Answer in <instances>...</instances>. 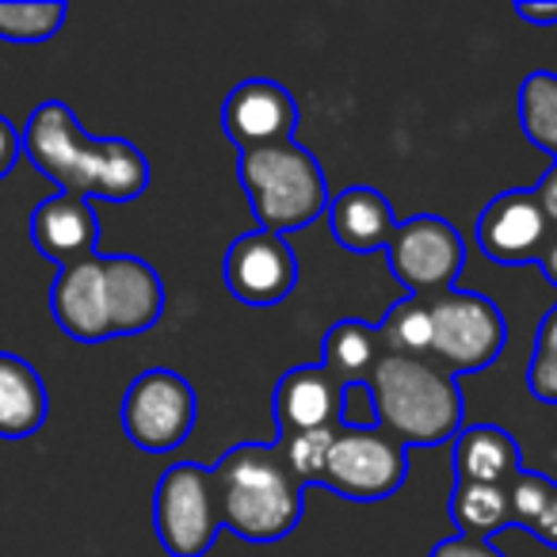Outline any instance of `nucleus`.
Segmentation results:
<instances>
[{
	"label": "nucleus",
	"instance_id": "obj_4",
	"mask_svg": "<svg viewBox=\"0 0 557 557\" xmlns=\"http://www.w3.org/2000/svg\"><path fill=\"white\" fill-rule=\"evenodd\" d=\"M367 389L374 401V424L401 447H435L462 432V389L435 359L382 351Z\"/></svg>",
	"mask_w": 557,
	"mask_h": 557
},
{
	"label": "nucleus",
	"instance_id": "obj_29",
	"mask_svg": "<svg viewBox=\"0 0 557 557\" xmlns=\"http://www.w3.org/2000/svg\"><path fill=\"white\" fill-rule=\"evenodd\" d=\"M20 157H24V134L16 131V123L9 115H0V180L12 176Z\"/></svg>",
	"mask_w": 557,
	"mask_h": 557
},
{
	"label": "nucleus",
	"instance_id": "obj_17",
	"mask_svg": "<svg viewBox=\"0 0 557 557\" xmlns=\"http://www.w3.org/2000/svg\"><path fill=\"white\" fill-rule=\"evenodd\" d=\"M50 417L42 374L16 351H0V440H32Z\"/></svg>",
	"mask_w": 557,
	"mask_h": 557
},
{
	"label": "nucleus",
	"instance_id": "obj_1",
	"mask_svg": "<svg viewBox=\"0 0 557 557\" xmlns=\"http://www.w3.org/2000/svg\"><path fill=\"white\" fill-rule=\"evenodd\" d=\"M50 313L77 344H103L153 329L164 313V283L141 256H88L58 271Z\"/></svg>",
	"mask_w": 557,
	"mask_h": 557
},
{
	"label": "nucleus",
	"instance_id": "obj_14",
	"mask_svg": "<svg viewBox=\"0 0 557 557\" xmlns=\"http://www.w3.org/2000/svg\"><path fill=\"white\" fill-rule=\"evenodd\" d=\"M32 245L58 268H70L100 252V218L92 202L54 191L32 210Z\"/></svg>",
	"mask_w": 557,
	"mask_h": 557
},
{
	"label": "nucleus",
	"instance_id": "obj_12",
	"mask_svg": "<svg viewBox=\"0 0 557 557\" xmlns=\"http://www.w3.org/2000/svg\"><path fill=\"white\" fill-rule=\"evenodd\" d=\"M554 240L534 187H511L485 202L478 218V245L493 263H539Z\"/></svg>",
	"mask_w": 557,
	"mask_h": 557
},
{
	"label": "nucleus",
	"instance_id": "obj_26",
	"mask_svg": "<svg viewBox=\"0 0 557 557\" xmlns=\"http://www.w3.org/2000/svg\"><path fill=\"white\" fill-rule=\"evenodd\" d=\"M527 386L542 405H557V306L542 318L534 336V356L527 367Z\"/></svg>",
	"mask_w": 557,
	"mask_h": 557
},
{
	"label": "nucleus",
	"instance_id": "obj_24",
	"mask_svg": "<svg viewBox=\"0 0 557 557\" xmlns=\"http://www.w3.org/2000/svg\"><path fill=\"white\" fill-rule=\"evenodd\" d=\"M344 424L336 428H310V432H278V450L287 458V466L295 470V478L302 485H313L321 481V470H325V458L333 450V440Z\"/></svg>",
	"mask_w": 557,
	"mask_h": 557
},
{
	"label": "nucleus",
	"instance_id": "obj_22",
	"mask_svg": "<svg viewBox=\"0 0 557 557\" xmlns=\"http://www.w3.org/2000/svg\"><path fill=\"white\" fill-rule=\"evenodd\" d=\"M519 126L557 161V73L534 70L519 85Z\"/></svg>",
	"mask_w": 557,
	"mask_h": 557
},
{
	"label": "nucleus",
	"instance_id": "obj_20",
	"mask_svg": "<svg viewBox=\"0 0 557 557\" xmlns=\"http://www.w3.org/2000/svg\"><path fill=\"white\" fill-rule=\"evenodd\" d=\"M450 519H455L458 534H470V539H488V534L511 527L508 485L455 481V493H450Z\"/></svg>",
	"mask_w": 557,
	"mask_h": 557
},
{
	"label": "nucleus",
	"instance_id": "obj_7",
	"mask_svg": "<svg viewBox=\"0 0 557 557\" xmlns=\"http://www.w3.org/2000/svg\"><path fill=\"white\" fill-rule=\"evenodd\" d=\"M153 527L172 557H202L222 531L214 470L176 462L161 473L153 493Z\"/></svg>",
	"mask_w": 557,
	"mask_h": 557
},
{
	"label": "nucleus",
	"instance_id": "obj_21",
	"mask_svg": "<svg viewBox=\"0 0 557 557\" xmlns=\"http://www.w3.org/2000/svg\"><path fill=\"white\" fill-rule=\"evenodd\" d=\"M379 333L386 356L432 359V295H409L394 302Z\"/></svg>",
	"mask_w": 557,
	"mask_h": 557
},
{
	"label": "nucleus",
	"instance_id": "obj_5",
	"mask_svg": "<svg viewBox=\"0 0 557 557\" xmlns=\"http://www.w3.org/2000/svg\"><path fill=\"white\" fill-rule=\"evenodd\" d=\"M237 180L256 214V230L278 233V237L306 230L329 210L325 169L298 141L245 149L237 157Z\"/></svg>",
	"mask_w": 557,
	"mask_h": 557
},
{
	"label": "nucleus",
	"instance_id": "obj_8",
	"mask_svg": "<svg viewBox=\"0 0 557 557\" xmlns=\"http://www.w3.org/2000/svg\"><path fill=\"white\" fill-rule=\"evenodd\" d=\"M409 478V458L405 447L374 428H341L333 440V450L321 470V488L344 496V500L374 504L394 496Z\"/></svg>",
	"mask_w": 557,
	"mask_h": 557
},
{
	"label": "nucleus",
	"instance_id": "obj_9",
	"mask_svg": "<svg viewBox=\"0 0 557 557\" xmlns=\"http://www.w3.org/2000/svg\"><path fill=\"white\" fill-rule=\"evenodd\" d=\"M199 420V397L195 386L180 371L153 367L141 371L126 386L123 397V432L146 455H169L191 435Z\"/></svg>",
	"mask_w": 557,
	"mask_h": 557
},
{
	"label": "nucleus",
	"instance_id": "obj_25",
	"mask_svg": "<svg viewBox=\"0 0 557 557\" xmlns=\"http://www.w3.org/2000/svg\"><path fill=\"white\" fill-rule=\"evenodd\" d=\"M557 493V481L546 478L539 470H519L516 478L508 481V511H511V527H523V531H534L539 516L546 511L549 496Z\"/></svg>",
	"mask_w": 557,
	"mask_h": 557
},
{
	"label": "nucleus",
	"instance_id": "obj_28",
	"mask_svg": "<svg viewBox=\"0 0 557 557\" xmlns=\"http://www.w3.org/2000/svg\"><path fill=\"white\" fill-rule=\"evenodd\" d=\"M428 557H504L500 549L488 539H470V534H455V539H443L432 546Z\"/></svg>",
	"mask_w": 557,
	"mask_h": 557
},
{
	"label": "nucleus",
	"instance_id": "obj_10",
	"mask_svg": "<svg viewBox=\"0 0 557 557\" xmlns=\"http://www.w3.org/2000/svg\"><path fill=\"white\" fill-rule=\"evenodd\" d=\"M386 256L389 271L397 283L409 287V295H443L455 290V278L462 275L466 240L447 218L417 214L409 222H397Z\"/></svg>",
	"mask_w": 557,
	"mask_h": 557
},
{
	"label": "nucleus",
	"instance_id": "obj_33",
	"mask_svg": "<svg viewBox=\"0 0 557 557\" xmlns=\"http://www.w3.org/2000/svg\"><path fill=\"white\" fill-rule=\"evenodd\" d=\"M539 268H542V275L549 278L557 287V233H554V240L546 245V252H542V260H539Z\"/></svg>",
	"mask_w": 557,
	"mask_h": 557
},
{
	"label": "nucleus",
	"instance_id": "obj_18",
	"mask_svg": "<svg viewBox=\"0 0 557 557\" xmlns=\"http://www.w3.org/2000/svg\"><path fill=\"white\" fill-rule=\"evenodd\" d=\"M519 466V443L496 424H473L455 435V481L478 485H508Z\"/></svg>",
	"mask_w": 557,
	"mask_h": 557
},
{
	"label": "nucleus",
	"instance_id": "obj_23",
	"mask_svg": "<svg viewBox=\"0 0 557 557\" xmlns=\"http://www.w3.org/2000/svg\"><path fill=\"white\" fill-rule=\"evenodd\" d=\"M65 16H70V9L62 0H32V4L0 0V42H16V47L50 42L62 32Z\"/></svg>",
	"mask_w": 557,
	"mask_h": 557
},
{
	"label": "nucleus",
	"instance_id": "obj_31",
	"mask_svg": "<svg viewBox=\"0 0 557 557\" xmlns=\"http://www.w3.org/2000/svg\"><path fill=\"white\" fill-rule=\"evenodd\" d=\"M516 16L527 20V24H542V27H554L557 24V0L554 4H527V0H519L516 4Z\"/></svg>",
	"mask_w": 557,
	"mask_h": 557
},
{
	"label": "nucleus",
	"instance_id": "obj_30",
	"mask_svg": "<svg viewBox=\"0 0 557 557\" xmlns=\"http://www.w3.org/2000/svg\"><path fill=\"white\" fill-rule=\"evenodd\" d=\"M534 195H539L542 210H546L549 225H554V233H557V161L549 164L546 172H542V180L534 184Z\"/></svg>",
	"mask_w": 557,
	"mask_h": 557
},
{
	"label": "nucleus",
	"instance_id": "obj_15",
	"mask_svg": "<svg viewBox=\"0 0 557 557\" xmlns=\"http://www.w3.org/2000/svg\"><path fill=\"white\" fill-rule=\"evenodd\" d=\"M344 386L321 363L290 367L275 382V424L278 432H310V428L341 424Z\"/></svg>",
	"mask_w": 557,
	"mask_h": 557
},
{
	"label": "nucleus",
	"instance_id": "obj_32",
	"mask_svg": "<svg viewBox=\"0 0 557 557\" xmlns=\"http://www.w3.org/2000/svg\"><path fill=\"white\" fill-rule=\"evenodd\" d=\"M534 539L539 542H546V546H554L557 549V493L549 496V504H546V511L539 516V523H534Z\"/></svg>",
	"mask_w": 557,
	"mask_h": 557
},
{
	"label": "nucleus",
	"instance_id": "obj_2",
	"mask_svg": "<svg viewBox=\"0 0 557 557\" xmlns=\"http://www.w3.org/2000/svg\"><path fill=\"white\" fill-rule=\"evenodd\" d=\"M24 157L58 184L62 195L103 202H134L149 187V161L126 138H92L70 103L47 100L32 111L24 131Z\"/></svg>",
	"mask_w": 557,
	"mask_h": 557
},
{
	"label": "nucleus",
	"instance_id": "obj_27",
	"mask_svg": "<svg viewBox=\"0 0 557 557\" xmlns=\"http://www.w3.org/2000/svg\"><path fill=\"white\" fill-rule=\"evenodd\" d=\"M341 424L344 428H374V401L367 386H344L341 397Z\"/></svg>",
	"mask_w": 557,
	"mask_h": 557
},
{
	"label": "nucleus",
	"instance_id": "obj_3",
	"mask_svg": "<svg viewBox=\"0 0 557 557\" xmlns=\"http://www.w3.org/2000/svg\"><path fill=\"white\" fill-rule=\"evenodd\" d=\"M218 511L222 527L245 542L287 539L306 511V485L295 478L278 443H237L218 458Z\"/></svg>",
	"mask_w": 557,
	"mask_h": 557
},
{
	"label": "nucleus",
	"instance_id": "obj_16",
	"mask_svg": "<svg viewBox=\"0 0 557 557\" xmlns=\"http://www.w3.org/2000/svg\"><path fill=\"white\" fill-rule=\"evenodd\" d=\"M329 230L336 245L348 252H379L397 230V214L389 199L374 187H348L329 199Z\"/></svg>",
	"mask_w": 557,
	"mask_h": 557
},
{
	"label": "nucleus",
	"instance_id": "obj_11",
	"mask_svg": "<svg viewBox=\"0 0 557 557\" xmlns=\"http://www.w3.org/2000/svg\"><path fill=\"white\" fill-rule=\"evenodd\" d=\"M222 278L230 295L240 306H268L287 302L298 287V256L287 245V237L268 230H248L225 248Z\"/></svg>",
	"mask_w": 557,
	"mask_h": 557
},
{
	"label": "nucleus",
	"instance_id": "obj_6",
	"mask_svg": "<svg viewBox=\"0 0 557 557\" xmlns=\"http://www.w3.org/2000/svg\"><path fill=\"white\" fill-rule=\"evenodd\" d=\"M508 321L493 298L478 290L432 295V359L447 374H478L500 359Z\"/></svg>",
	"mask_w": 557,
	"mask_h": 557
},
{
	"label": "nucleus",
	"instance_id": "obj_19",
	"mask_svg": "<svg viewBox=\"0 0 557 557\" xmlns=\"http://www.w3.org/2000/svg\"><path fill=\"white\" fill-rule=\"evenodd\" d=\"M382 359V333L371 321H336L321 344V367L333 374L341 386H367L374 363Z\"/></svg>",
	"mask_w": 557,
	"mask_h": 557
},
{
	"label": "nucleus",
	"instance_id": "obj_13",
	"mask_svg": "<svg viewBox=\"0 0 557 557\" xmlns=\"http://www.w3.org/2000/svg\"><path fill=\"white\" fill-rule=\"evenodd\" d=\"M222 131L240 153H245V149L278 146V141H295L298 103L278 81L248 77L225 96Z\"/></svg>",
	"mask_w": 557,
	"mask_h": 557
}]
</instances>
